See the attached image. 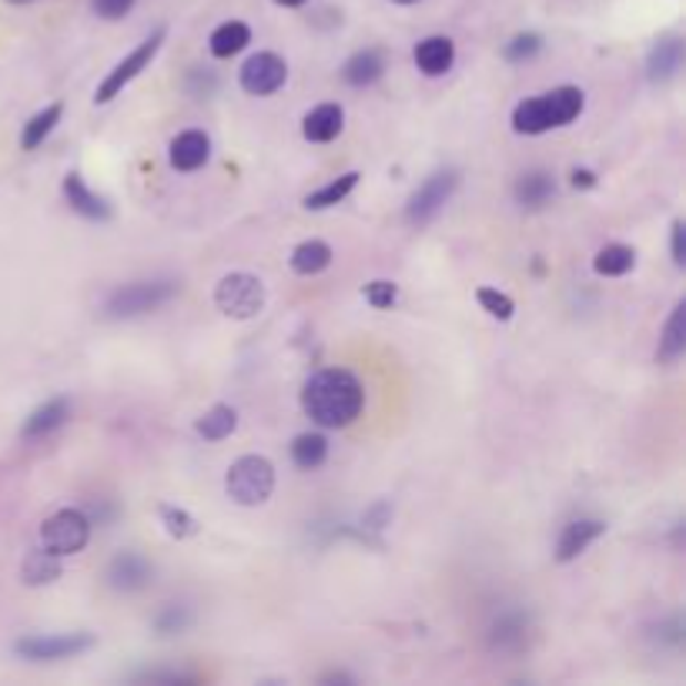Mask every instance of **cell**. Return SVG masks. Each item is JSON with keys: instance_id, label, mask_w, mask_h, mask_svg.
I'll return each mask as SVG.
<instances>
[{"instance_id": "1", "label": "cell", "mask_w": 686, "mask_h": 686, "mask_svg": "<svg viewBox=\"0 0 686 686\" xmlns=\"http://www.w3.org/2000/svg\"><path fill=\"white\" fill-rule=\"evenodd\" d=\"M302 409L321 429H346L366 409V389L349 369H318L302 386Z\"/></svg>"}, {"instance_id": "2", "label": "cell", "mask_w": 686, "mask_h": 686, "mask_svg": "<svg viewBox=\"0 0 686 686\" xmlns=\"http://www.w3.org/2000/svg\"><path fill=\"white\" fill-rule=\"evenodd\" d=\"M587 107V94L573 84L552 87L546 94L526 97L513 110V131L516 135H546L552 128L573 125Z\"/></svg>"}, {"instance_id": "3", "label": "cell", "mask_w": 686, "mask_h": 686, "mask_svg": "<svg viewBox=\"0 0 686 686\" xmlns=\"http://www.w3.org/2000/svg\"><path fill=\"white\" fill-rule=\"evenodd\" d=\"M181 292L178 282L171 278H151V282H131V285H122L114 288L104 302V318H138V315H148V312H158L161 305H168L175 295Z\"/></svg>"}, {"instance_id": "4", "label": "cell", "mask_w": 686, "mask_h": 686, "mask_svg": "<svg viewBox=\"0 0 686 686\" xmlns=\"http://www.w3.org/2000/svg\"><path fill=\"white\" fill-rule=\"evenodd\" d=\"M224 489L239 506H262L275 493V466L265 455H242L228 466Z\"/></svg>"}, {"instance_id": "5", "label": "cell", "mask_w": 686, "mask_h": 686, "mask_svg": "<svg viewBox=\"0 0 686 686\" xmlns=\"http://www.w3.org/2000/svg\"><path fill=\"white\" fill-rule=\"evenodd\" d=\"M214 305L228 318H239V321L255 318L265 308V285L258 275L232 272L214 285Z\"/></svg>"}, {"instance_id": "6", "label": "cell", "mask_w": 686, "mask_h": 686, "mask_svg": "<svg viewBox=\"0 0 686 686\" xmlns=\"http://www.w3.org/2000/svg\"><path fill=\"white\" fill-rule=\"evenodd\" d=\"M455 188H460V171H455V168H439V171H432V175L412 191V198H409V204H405V221L415 224V228L435 221L439 211L452 201Z\"/></svg>"}, {"instance_id": "7", "label": "cell", "mask_w": 686, "mask_h": 686, "mask_svg": "<svg viewBox=\"0 0 686 686\" xmlns=\"http://www.w3.org/2000/svg\"><path fill=\"white\" fill-rule=\"evenodd\" d=\"M165 38H168V28H158L151 38H145L125 61H118L114 64V71H107V77L97 84V91H94V104H110L114 97H118L155 57H158V51H161V44H165Z\"/></svg>"}, {"instance_id": "8", "label": "cell", "mask_w": 686, "mask_h": 686, "mask_svg": "<svg viewBox=\"0 0 686 686\" xmlns=\"http://www.w3.org/2000/svg\"><path fill=\"white\" fill-rule=\"evenodd\" d=\"M91 539V519L81 509H57L54 516L44 519L41 526V542L44 549L57 556H74L87 546Z\"/></svg>"}, {"instance_id": "9", "label": "cell", "mask_w": 686, "mask_h": 686, "mask_svg": "<svg viewBox=\"0 0 686 686\" xmlns=\"http://www.w3.org/2000/svg\"><path fill=\"white\" fill-rule=\"evenodd\" d=\"M94 633H57V636H24L14 643L18 656L31 663H54V659H71L87 650H94Z\"/></svg>"}, {"instance_id": "10", "label": "cell", "mask_w": 686, "mask_h": 686, "mask_svg": "<svg viewBox=\"0 0 686 686\" xmlns=\"http://www.w3.org/2000/svg\"><path fill=\"white\" fill-rule=\"evenodd\" d=\"M285 81H288V64H285V57H278L272 51L252 54L239 71V84L252 97H268V94L282 91Z\"/></svg>"}, {"instance_id": "11", "label": "cell", "mask_w": 686, "mask_h": 686, "mask_svg": "<svg viewBox=\"0 0 686 686\" xmlns=\"http://www.w3.org/2000/svg\"><path fill=\"white\" fill-rule=\"evenodd\" d=\"M151 562L138 552H122L114 556V562L107 566V587L118 593H138L151 583Z\"/></svg>"}, {"instance_id": "12", "label": "cell", "mask_w": 686, "mask_h": 686, "mask_svg": "<svg viewBox=\"0 0 686 686\" xmlns=\"http://www.w3.org/2000/svg\"><path fill=\"white\" fill-rule=\"evenodd\" d=\"M603 532H606V523L603 519H573V523H566V529L559 532V542H556V562H573Z\"/></svg>"}, {"instance_id": "13", "label": "cell", "mask_w": 686, "mask_h": 686, "mask_svg": "<svg viewBox=\"0 0 686 686\" xmlns=\"http://www.w3.org/2000/svg\"><path fill=\"white\" fill-rule=\"evenodd\" d=\"M208 158H211V138L204 131H181L178 138H171L168 161L175 171H198L208 165Z\"/></svg>"}, {"instance_id": "14", "label": "cell", "mask_w": 686, "mask_h": 686, "mask_svg": "<svg viewBox=\"0 0 686 686\" xmlns=\"http://www.w3.org/2000/svg\"><path fill=\"white\" fill-rule=\"evenodd\" d=\"M341 128H346V110H341L338 104H318L302 118V135L312 145L335 141L341 135Z\"/></svg>"}, {"instance_id": "15", "label": "cell", "mask_w": 686, "mask_h": 686, "mask_svg": "<svg viewBox=\"0 0 686 686\" xmlns=\"http://www.w3.org/2000/svg\"><path fill=\"white\" fill-rule=\"evenodd\" d=\"M412 57H415V67L425 77H442L455 64V44L448 38H442V34H432V38H422L415 44V54Z\"/></svg>"}, {"instance_id": "16", "label": "cell", "mask_w": 686, "mask_h": 686, "mask_svg": "<svg viewBox=\"0 0 686 686\" xmlns=\"http://www.w3.org/2000/svg\"><path fill=\"white\" fill-rule=\"evenodd\" d=\"M683 67V38L669 34V38H659L646 57V77L653 84H666L679 74Z\"/></svg>"}, {"instance_id": "17", "label": "cell", "mask_w": 686, "mask_h": 686, "mask_svg": "<svg viewBox=\"0 0 686 686\" xmlns=\"http://www.w3.org/2000/svg\"><path fill=\"white\" fill-rule=\"evenodd\" d=\"M513 198L523 211H539L556 198V178L542 168H532V171L519 175V181L513 188Z\"/></svg>"}, {"instance_id": "18", "label": "cell", "mask_w": 686, "mask_h": 686, "mask_svg": "<svg viewBox=\"0 0 686 686\" xmlns=\"http://www.w3.org/2000/svg\"><path fill=\"white\" fill-rule=\"evenodd\" d=\"M64 198H67L71 211H77V214L87 218V221H107V218H110V204H107L97 191H91L77 171H71V175L64 178Z\"/></svg>"}, {"instance_id": "19", "label": "cell", "mask_w": 686, "mask_h": 686, "mask_svg": "<svg viewBox=\"0 0 686 686\" xmlns=\"http://www.w3.org/2000/svg\"><path fill=\"white\" fill-rule=\"evenodd\" d=\"M386 74V54L379 48L356 51L346 64H341V81L349 87H372Z\"/></svg>"}, {"instance_id": "20", "label": "cell", "mask_w": 686, "mask_h": 686, "mask_svg": "<svg viewBox=\"0 0 686 686\" xmlns=\"http://www.w3.org/2000/svg\"><path fill=\"white\" fill-rule=\"evenodd\" d=\"M67 419H71V399H64V395L48 399L44 405H38V409L28 415L21 435H24V439H44V435L57 432Z\"/></svg>"}, {"instance_id": "21", "label": "cell", "mask_w": 686, "mask_h": 686, "mask_svg": "<svg viewBox=\"0 0 686 686\" xmlns=\"http://www.w3.org/2000/svg\"><path fill=\"white\" fill-rule=\"evenodd\" d=\"M686 352V302H676L666 325H663V335H659V349H656V359L663 366H673L679 362Z\"/></svg>"}, {"instance_id": "22", "label": "cell", "mask_w": 686, "mask_h": 686, "mask_svg": "<svg viewBox=\"0 0 686 686\" xmlns=\"http://www.w3.org/2000/svg\"><path fill=\"white\" fill-rule=\"evenodd\" d=\"M249 44H252V28L242 24V21H228V24L214 28L211 38H208V51H211L214 57H221V61L242 54Z\"/></svg>"}, {"instance_id": "23", "label": "cell", "mask_w": 686, "mask_h": 686, "mask_svg": "<svg viewBox=\"0 0 686 686\" xmlns=\"http://www.w3.org/2000/svg\"><path fill=\"white\" fill-rule=\"evenodd\" d=\"M359 178H362L359 171H346V175H338V178H335V181H328L325 188H318V191L305 194V208H308V211H325V208L341 204V201H346V198L356 191Z\"/></svg>"}, {"instance_id": "24", "label": "cell", "mask_w": 686, "mask_h": 686, "mask_svg": "<svg viewBox=\"0 0 686 686\" xmlns=\"http://www.w3.org/2000/svg\"><path fill=\"white\" fill-rule=\"evenodd\" d=\"M21 577L28 587H48L61 577V556L51 552V549H31L28 559H24V569Z\"/></svg>"}, {"instance_id": "25", "label": "cell", "mask_w": 686, "mask_h": 686, "mask_svg": "<svg viewBox=\"0 0 686 686\" xmlns=\"http://www.w3.org/2000/svg\"><path fill=\"white\" fill-rule=\"evenodd\" d=\"M288 265H292V272H295V275H305V278L321 275V272L331 265V249H328L325 242H318V239L302 242V245H295V252H292Z\"/></svg>"}, {"instance_id": "26", "label": "cell", "mask_w": 686, "mask_h": 686, "mask_svg": "<svg viewBox=\"0 0 686 686\" xmlns=\"http://www.w3.org/2000/svg\"><path fill=\"white\" fill-rule=\"evenodd\" d=\"M239 429V412L232 405H211L198 422H194V432L208 442H221Z\"/></svg>"}, {"instance_id": "27", "label": "cell", "mask_w": 686, "mask_h": 686, "mask_svg": "<svg viewBox=\"0 0 686 686\" xmlns=\"http://www.w3.org/2000/svg\"><path fill=\"white\" fill-rule=\"evenodd\" d=\"M328 460V439L321 432H302L292 439V463L298 469H318Z\"/></svg>"}, {"instance_id": "28", "label": "cell", "mask_w": 686, "mask_h": 686, "mask_svg": "<svg viewBox=\"0 0 686 686\" xmlns=\"http://www.w3.org/2000/svg\"><path fill=\"white\" fill-rule=\"evenodd\" d=\"M636 268V252L630 245H606L593 258V272L603 278H623Z\"/></svg>"}, {"instance_id": "29", "label": "cell", "mask_w": 686, "mask_h": 686, "mask_svg": "<svg viewBox=\"0 0 686 686\" xmlns=\"http://www.w3.org/2000/svg\"><path fill=\"white\" fill-rule=\"evenodd\" d=\"M61 114H64V104H48L44 110H38L34 118L24 125V135H21V148L24 151H34L44 145V138L61 125Z\"/></svg>"}, {"instance_id": "30", "label": "cell", "mask_w": 686, "mask_h": 686, "mask_svg": "<svg viewBox=\"0 0 686 686\" xmlns=\"http://www.w3.org/2000/svg\"><path fill=\"white\" fill-rule=\"evenodd\" d=\"M526 620H523V613H506V616H499L496 623H493V643L499 646V650H519L523 643H526Z\"/></svg>"}, {"instance_id": "31", "label": "cell", "mask_w": 686, "mask_h": 686, "mask_svg": "<svg viewBox=\"0 0 686 686\" xmlns=\"http://www.w3.org/2000/svg\"><path fill=\"white\" fill-rule=\"evenodd\" d=\"M539 51H542V38H539L536 31H523V34H516V38L503 48V57H506L509 64H526V61H532Z\"/></svg>"}, {"instance_id": "32", "label": "cell", "mask_w": 686, "mask_h": 686, "mask_svg": "<svg viewBox=\"0 0 686 686\" xmlns=\"http://www.w3.org/2000/svg\"><path fill=\"white\" fill-rule=\"evenodd\" d=\"M158 513H161V523H165L168 536H175V539H191V536L198 532V519H194L191 513H184V509H178V506H161Z\"/></svg>"}, {"instance_id": "33", "label": "cell", "mask_w": 686, "mask_h": 686, "mask_svg": "<svg viewBox=\"0 0 686 686\" xmlns=\"http://www.w3.org/2000/svg\"><path fill=\"white\" fill-rule=\"evenodd\" d=\"M476 298H479V305H483L493 318H499V321H509V318L516 315V302H513L509 295L496 292V288H479Z\"/></svg>"}, {"instance_id": "34", "label": "cell", "mask_w": 686, "mask_h": 686, "mask_svg": "<svg viewBox=\"0 0 686 686\" xmlns=\"http://www.w3.org/2000/svg\"><path fill=\"white\" fill-rule=\"evenodd\" d=\"M362 295H366V302L372 308H392L399 302V285L395 282H386V278H376V282H369L362 288Z\"/></svg>"}, {"instance_id": "35", "label": "cell", "mask_w": 686, "mask_h": 686, "mask_svg": "<svg viewBox=\"0 0 686 686\" xmlns=\"http://www.w3.org/2000/svg\"><path fill=\"white\" fill-rule=\"evenodd\" d=\"M188 626H191V613H188L184 606H165V610L158 613V620H155V630H158L161 636L181 633V630H188Z\"/></svg>"}, {"instance_id": "36", "label": "cell", "mask_w": 686, "mask_h": 686, "mask_svg": "<svg viewBox=\"0 0 686 686\" xmlns=\"http://www.w3.org/2000/svg\"><path fill=\"white\" fill-rule=\"evenodd\" d=\"M91 8H94V14L104 18V21H122L125 14H131L135 0H91Z\"/></svg>"}, {"instance_id": "37", "label": "cell", "mask_w": 686, "mask_h": 686, "mask_svg": "<svg viewBox=\"0 0 686 686\" xmlns=\"http://www.w3.org/2000/svg\"><path fill=\"white\" fill-rule=\"evenodd\" d=\"M683 239H686V224L676 218L673 228H669V249H673V265L676 268H686V245H683Z\"/></svg>"}, {"instance_id": "38", "label": "cell", "mask_w": 686, "mask_h": 686, "mask_svg": "<svg viewBox=\"0 0 686 686\" xmlns=\"http://www.w3.org/2000/svg\"><path fill=\"white\" fill-rule=\"evenodd\" d=\"M389 519H392V503H376L372 509H366V516H362V526L366 529H386L389 526Z\"/></svg>"}, {"instance_id": "39", "label": "cell", "mask_w": 686, "mask_h": 686, "mask_svg": "<svg viewBox=\"0 0 686 686\" xmlns=\"http://www.w3.org/2000/svg\"><path fill=\"white\" fill-rule=\"evenodd\" d=\"M569 178H573V188H593L597 184V175L590 168H573V175Z\"/></svg>"}, {"instance_id": "40", "label": "cell", "mask_w": 686, "mask_h": 686, "mask_svg": "<svg viewBox=\"0 0 686 686\" xmlns=\"http://www.w3.org/2000/svg\"><path fill=\"white\" fill-rule=\"evenodd\" d=\"M321 683H352V676L349 673H325Z\"/></svg>"}, {"instance_id": "41", "label": "cell", "mask_w": 686, "mask_h": 686, "mask_svg": "<svg viewBox=\"0 0 686 686\" xmlns=\"http://www.w3.org/2000/svg\"><path fill=\"white\" fill-rule=\"evenodd\" d=\"M278 8H302V4H308V0H275Z\"/></svg>"}, {"instance_id": "42", "label": "cell", "mask_w": 686, "mask_h": 686, "mask_svg": "<svg viewBox=\"0 0 686 686\" xmlns=\"http://www.w3.org/2000/svg\"><path fill=\"white\" fill-rule=\"evenodd\" d=\"M395 4H419V0H395Z\"/></svg>"}, {"instance_id": "43", "label": "cell", "mask_w": 686, "mask_h": 686, "mask_svg": "<svg viewBox=\"0 0 686 686\" xmlns=\"http://www.w3.org/2000/svg\"><path fill=\"white\" fill-rule=\"evenodd\" d=\"M11 4H28V0H11Z\"/></svg>"}]
</instances>
